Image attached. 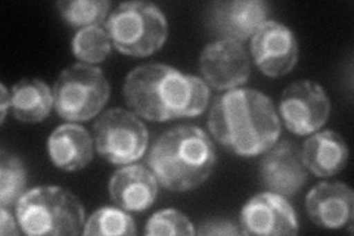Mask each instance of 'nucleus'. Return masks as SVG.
I'll use <instances>...</instances> for the list:
<instances>
[{"instance_id":"nucleus-23","label":"nucleus","mask_w":354,"mask_h":236,"mask_svg":"<svg viewBox=\"0 0 354 236\" xmlns=\"http://www.w3.org/2000/svg\"><path fill=\"white\" fill-rule=\"evenodd\" d=\"M196 230L194 228L192 221L187 219L180 211L167 208L157 211L155 215L148 220L145 235H183V236H192Z\"/></svg>"},{"instance_id":"nucleus-3","label":"nucleus","mask_w":354,"mask_h":236,"mask_svg":"<svg viewBox=\"0 0 354 236\" xmlns=\"http://www.w3.org/2000/svg\"><path fill=\"white\" fill-rule=\"evenodd\" d=\"M216 161L213 140L203 129L187 125L162 133L148 155V165L158 182L173 192L203 185L213 173Z\"/></svg>"},{"instance_id":"nucleus-7","label":"nucleus","mask_w":354,"mask_h":236,"mask_svg":"<svg viewBox=\"0 0 354 236\" xmlns=\"http://www.w3.org/2000/svg\"><path fill=\"white\" fill-rule=\"evenodd\" d=\"M97 154L106 161L127 165L142 158L148 148L145 125L123 108H113L97 118L93 126Z\"/></svg>"},{"instance_id":"nucleus-12","label":"nucleus","mask_w":354,"mask_h":236,"mask_svg":"<svg viewBox=\"0 0 354 236\" xmlns=\"http://www.w3.org/2000/svg\"><path fill=\"white\" fill-rule=\"evenodd\" d=\"M260 163V181L270 192L285 198L294 197L307 181L301 149L291 140L273 145Z\"/></svg>"},{"instance_id":"nucleus-2","label":"nucleus","mask_w":354,"mask_h":236,"mask_svg":"<svg viewBox=\"0 0 354 236\" xmlns=\"http://www.w3.org/2000/svg\"><path fill=\"white\" fill-rule=\"evenodd\" d=\"M208 127L218 143L241 156L269 151L281 136L273 102L254 89H232L218 96L209 111Z\"/></svg>"},{"instance_id":"nucleus-18","label":"nucleus","mask_w":354,"mask_h":236,"mask_svg":"<svg viewBox=\"0 0 354 236\" xmlns=\"http://www.w3.org/2000/svg\"><path fill=\"white\" fill-rule=\"evenodd\" d=\"M55 105L50 87L39 78H24L12 89V111L18 121L40 122Z\"/></svg>"},{"instance_id":"nucleus-5","label":"nucleus","mask_w":354,"mask_h":236,"mask_svg":"<svg viewBox=\"0 0 354 236\" xmlns=\"http://www.w3.org/2000/svg\"><path fill=\"white\" fill-rule=\"evenodd\" d=\"M105 31L118 52L149 56L162 48L169 36L167 19L148 2L121 3L105 22Z\"/></svg>"},{"instance_id":"nucleus-16","label":"nucleus","mask_w":354,"mask_h":236,"mask_svg":"<svg viewBox=\"0 0 354 236\" xmlns=\"http://www.w3.org/2000/svg\"><path fill=\"white\" fill-rule=\"evenodd\" d=\"M52 163L64 172H77L93 158V139L84 127L62 125L53 130L48 140Z\"/></svg>"},{"instance_id":"nucleus-6","label":"nucleus","mask_w":354,"mask_h":236,"mask_svg":"<svg viewBox=\"0 0 354 236\" xmlns=\"http://www.w3.org/2000/svg\"><path fill=\"white\" fill-rule=\"evenodd\" d=\"M55 109L70 121H87L97 116L109 98V83L101 69L74 64L53 84Z\"/></svg>"},{"instance_id":"nucleus-19","label":"nucleus","mask_w":354,"mask_h":236,"mask_svg":"<svg viewBox=\"0 0 354 236\" xmlns=\"http://www.w3.org/2000/svg\"><path fill=\"white\" fill-rule=\"evenodd\" d=\"M27 186V170L24 163L14 154H2L0 161V206H17L19 198L24 195Z\"/></svg>"},{"instance_id":"nucleus-9","label":"nucleus","mask_w":354,"mask_h":236,"mask_svg":"<svg viewBox=\"0 0 354 236\" xmlns=\"http://www.w3.org/2000/svg\"><path fill=\"white\" fill-rule=\"evenodd\" d=\"M251 53L263 74L281 77L295 66L298 43L286 26L278 21H264L251 37Z\"/></svg>"},{"instance_id":"nucleus-4","label":"nucleus","mask_w":354,"mask_h":236,"mask_svg":"<svg viewBox=\"0 0 354 236\" xmlns=\"http://www.w3.org/2000/svg\"><path fill=\"white\" fill-rule=\"evenodd\" d=\"M21 230L30 236L80 235L84 208L80 199L59 186L28 190L15 206Z\"/></svg>"},{"instance_id":"nucleus-10","label":"nucleus","mask_w":354,"mask_h":236,"mask_svg":"<svg viewBox=\"0 0 354 236\" xmlns=\"http://www.w3.org/2000/svg\"><path fill=\"white\" fill-rule=\"evenodd\" d=\"M204 82L216 91H232L250 78V60L242 43L217 40L209 43L199 56Z\"/></svg>"},{"instance_id":"nucleus-26","label":"nucleus","mask_w":354,"mask_h":236,"mask_svg":"<svg viewBox=\"0 0 354 236\" xmlns=\"http://www.w3.org/2000/svg\"><path fill=\"white\" fill-rule=\"evenodd\" d=\"M0 91H2V95H0V121L5 122L8 109L9 107H12V95H9L8 89L3 83L0 84Z\"/></svg>"},{"instance_id":"nucleus-17","label":"nucleus","mask_w":354,"mask_h":236,"mask_svg":"<svg viewBox=\"0 0 354 236\" xmlns=\"http://www.w3.org/2000/svg\"><path fill=\"white\" fill-rule=\"evenodd\" d=\"M301 155L307 170L319 177H330L344 170L348 148L338 133L324 130L304 142Z\"/></svg>"},{"instance_id":"nucleus-8","label":"nucleus","mask_w":354,"mask_h":236,"mask_svg":"<svg viewBox=\"0 0 354 236\" xmlns=\"http://www.w3.org/2000/svg\"><path fill=\"white\" fill-rule=\"evenodd\" d=\"M279 111L285 127L298 136H304L325 125L330 112V102L326 92L317 83L300 80L285 89Z\"/></svg>"},{"instance_id":"nucleus-24","label":"nucleus","mask_w":354,"mask_h":236,"mask_svg":"<svg viewBox=\"0 0 354 236\" xmlns=\"http://www.w3.org/2000/svg\"><path fill=\"white\" fill-rule=\"evenodd\" d=\"M198 235H217V236H223V235H239L242 233V229H239L234 221L230 220H220L214 219L203 223L199 229L196 230Z\"/></svg>"},{"instance_id":"nucleus-11","label":"nucleus","mask_w":354,"mask_h":236,"mask_svg":"<svg viewBox=\"0 0 354 236\" xmlns=\"http://www.w3.org/2000/svg\"><path fill=\"white\" fill-rule=\"evenodd\" d=\"M239 226L243 235H297L298 219L285 197L268 190L248 199L241 211Z\"/></svg>"},{"instance_id":"nucleus-1","label":"nucleus","mask_w":354,"mask_h":236,"mask_svg":"<svg viewBox=\"0 0 354 236\" xmlns=\"http://www.w3.org/2000/svg\"><path fill=\"white\" fill-rule=\"evenodd\" d=\"M123 95L138 116L151 121L199 116L209 100L203 78L183 74L165 64H145L130 71Z\"/></svg>"},{"instance_id":"nucleus-15","label":"nucleus","mask_w":354,"mask_h":236,"mask_svg":"<svg viewBox=\"0 0 354 236\" xmlns=\"http://www.w3.org/2000/svg\"><path fill=\"white\" fill-rule=\"evenodd\" d=\"M109 195L126 211H145L158 195V179L149 168L133 164L118 168L109 181Z\"/></svg>"},{"instance_id":"nucleus-21","label":"nucleus","mask_w":354,"mask_h":236,"mask_svg":"<svg viewBox=\"0 0 354 236\" xmlns=\"http://www.w3.org/2000/svg\"><path fill=\"white\" fill-rule=\"evenodd\" d=\"M111 39L99 26L82 28L73 39V52L84 64L93 65L106 60L111 53Z\"/></svg>"},{"instance_id":"nucleus-22","label":"nucleus","mask_w":354,"mask_h":236,"mask_svg":"<svg viewBox=\"0 0 354 236\" xmlns=\"http://www.w3.org/2000/svg\"><path fill=\"white\" fill-rule=\"evenodd\" d=\"M57 8L62 18L71 27H92L102 24L106 18L111 2L108 0H68L58 2Z\"/></svg>"},{"instance_id":"nucleus-20","label":"nucleus","mask_w":354,"mask_h":236,"mask_svg":"<svg viewBox=\"0 0 354 236\" xmlns=\"http://www.w3.org/2000/svg\"><path fill=\"white\" fill-rule=\"evenodd\" d=\"M84 235H136V223L123 208L104 207L96 210L87 220L83 229Z\"/></svg>"},{"instance_id":"nucleus-13","label":"nucleus","mask_w":354,"mask_h":236,"mask_svg":"<svg viewBox=\"0 0 354 236\" xmlns=\"http://www.w3.org/2000/svg\"><path fill=\"white\" fill-rule=\"evenodd\" d=\"M269 6L263 0L214 2L208 12V27L221 40L245 42L268 18Z\"/></svg>"},{"instance_id":"nucleus-25","label":"nucleus","mask_w":354,"mask_h":236,"mask_svg":"<svg viewBox=\"0 0 354 236\" xmlns=\"http://www.w3.org/2000/svg\"><path fill=\"white\" fill-rule=\"evenodd\" d=\"M19 223L17 224L12 215L8 211L6 207L0 208V233L2 235H19Z\"/></svg>"},{"instance_id":"nucleus-14","label":"nucleus","mask_w":354,"mask_h":236,"mask_svg":"<svg viewBox=\"0 0 354 236\" xmlns=\"http://www.w3.org/2000/svg\"><path fill=\"white\" fill-rule=\"evenodd\" d=\"M306 208L310 219L320 228H351L354 216V194L350 186L344 183H319L307 194Z\"/></svg>"}]
</instances>
